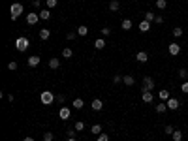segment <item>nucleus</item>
Here are the masks:
<instances>
[{"mask_svg": "<svg viewBox=\"0 0 188 141\" xmlns=\"http://www.w3.org/2000/svg\"><path fill=\"white\" fill-rule=\"evenodd\" d=\"M139 30H141V32H149V30H151V23H149V21H145V19H143L141 23H139Z\"/></svg>", "mask_w": 188, "mask_h": 141, "instance_id": "2eb2a0df", "label": "nucleus"}, {"mask_svg": "<svg viewBox=\"0 0 188 141\" xmlns=\"http://www.w3.org/2000/svg\"><path fill=\"white\" fill-rule=\"evenodd\" d=\"M179 77L184 79V81L188 79V70H186V68H181V70H179Z\"/></svg>", "mask_w": 188, "mask_h": 141, "instance_id": "c756f323", "label": "nucleus"}, {"mask_svg": "<svg viewBox=\"0 0 188 141\" xmlns=\"http://www.w3.org/2000/svg\"><path fill=\"white\" fill-rule=\"evenodd\" d=\"M113 81H115V83H117V85H119V83H120V81H122V77H120V75H115V77H113Z\"/></svg>", "mask_w": 188, "mask_h": 141, "instance_id": "79ce46f5", "label": "nucleus"}, {"mask_svg": "<svg viewBox=\"0 0 188 141\" xmlns=\"http://www.w3.org/2000/svg\"><path fill=\"white\" fill-rule=\"evenodd\" d=\"M154 89V79L152 77H145L143 79V86H141V90L143 92H147V90H152Z\"/></svg>", "mask_w": 188, "mask_h": 141, "instance_id": "20e7f679", "label": "nucleus"}, {"mask_svg": "<svg viewBox=\"0 0 188 141\" xmlns=\"http://www.w3.org/2000/svg\"><path fill=\"white\" fill-rule=\"evenodd\" d=\"M32 6H34V8H40V0H32Z\"/></svg>", "mask_w": 188, "mask_h": 141, "instance_id": "37998d69", "label": "nucleus"}, {"mask_svg": "<svg viewBox=\"0 0 188 141\" xmlns=\"http://www.w3.org/2000/svg\"><path fill=\"white\" fill-rule=\"evenodd\" d=\"M53 139H55L53 132H45V134H43V141H53Z\"/></svg>", "mask_w": 188, "mask_h": 141, "instance_id": "473e14b6", "label": "nucleus"}, {"mask_svg": "<svg viewBox=\"0 0 188 141\" xmlns=\"http://www.w3.org/2000/svg\"><path fill=\"white\" fill-rule=\"evenodd\" d=\"M90 107L94 111H102V107H104V102L100 100V98H94L92 102H90Z\"/></svg>", "mask_w": 188, "mask_h": 141, "instance_id": "1a4fd4ad", "label": "nucleus"}, {"mask_svg": "<svg viewBox=\"0 0 188 141\" xmlns=\"http://www.w3.org/2000/svg\"><path fill=\"white\" fill-rule=\"evenodd\" d=\"M70 115H72V111L68 109V107H62V109L59 111V117L62 118V121H68V118H70Z\"/></svg>", "mask_w": 188, "mask_h": 141, "instance_id": "9b49d317", "label": "nucleus"}, {"mask_svg": "<svg viewBox=\"0 0 188 141\" xmlns=\"http://www.w3.org/2000/svg\"><path fill=\"white\" fill-rule=\"evenodd\" d=\"M15 47H17V51H27V49L30 47V40L25 38V36H19V38L15 40Z\"/></svg>", "mask_w": 188, "mask_h": 141, "instance_id": "f03ea898", "label": "nucleus"}, {"mask_svg": "<svg viewBox=\"0 0 188 141\" xmlns=\"http://www.w3.org/2000/svg\"><path fill=\"white\" fill-rule=\"evenodd\" d=\"M158 98H160L162 102H168V100H169V90L162 89V90H160V94H158Z\"/></svg>", "mask_w": 188, "mask_h": 141, "instance_id": "f3484780", "label": "nucleus"}, {"mask_svg": "<svg viewBox=\"0 0 188 141\" xmlns=\"http://www.w3.org/2000/svg\"><path fill=\"white\" fill-rule=\"evenodd\" d=\"M165 104H168V109H171V111H175V109H179V105H181V102L177 100V98H169V100L165 102Z\"/></svg>", "mask_w": 188, "mask_h": 141, "instance_id": "0eeeda50", "label": "nucleus"}, {"mask_svg": "<svg viewBox=\"0 0 188 141\" xmlns=\"http://www.w3.org/2000/svg\"><path fill=\"white\" fill-rule=\"evenodd\" d=\"M109 9H111V12H119V9H120V4L117 2V0H111V2H109Z\"/></svg>", "mask_w": 188, "mask_h": 141, "instance_id": "5701e85b", "label": "nucleus"}, {"mask_svg": "<svg viewBox=\"0 0 188 141\" xmlns=\"http://www.w3.org/2000/svg\"><path fill=\"white\" fill-rule=\"evenodd\" d=\"M165 111H168V104H165V102H160V104H156V113H165Z\"/></svg>", "mask_w": 188, "mask_h": 141, "instance_id": "dca6fc26", "label": "nucleus"}, {"mask_svg": "<svg viewBox=\"0 0 188 141\" xmlns=\"http://www.w3.org/2000/svg\"><path fill=\"white\" fill-rule=\"evenodd\" d=\"M154 23H156V25H162V23H164V17H162V15H156V19H154Z\"/></svg>", "mask_w": 188, "mask_h": 141, "instance_id": "ea45409f", "label": "nucleus"}, {"mask_svg": "<svg viewBox=\"0 0 188 141\" xmlns=\"http://www.w3.org/2000/svg\"><path fill=\"white\" fill-rule=\"evenodd\" d=\"M62 57H64V58H72V57H73V51H72L70 47L62 49Z\"/></svg>", "mask_w": 188, "mask_h": 141, "instance_id": "bb28decb", "label": "nucleus"}, {"mask_svg": "<svg viewBox=\"0 0 188 141\" xmlns=\"http://www.w3.org/2000/svg\"><path fill=\"white\" fill-rule=\"evenodd\" d=\"M57 102H64V96L62 94H57Z\"/></svg>", "mask_w": 188, "mask_h": 141, "instance_id": "c03bdc74", "label": "nucleus"}, {"mask_svg": "<svg viewBox=\"0 0 188 141\" xmlns=\"http://www.w3.org/2000/svg\"><path fill=\"white\" fill-rule=\"evenodd\" d=\"M40 100H41L43 105H51V104L55 102V94H53L51 90H43V92L40 94Z\"/></svg>", "mask_w": 188, "mask_h": 141, "instance_id": "7ed1b4c3", "label": "nucleus"}, {"mask_svg": "<svg viewBox=\"0 0 188 141\" xmlns=\"http://www.w3.org/2000/svg\"><path fill=\"white\" fill-rule=\"evenodd\" d=\"M40 21V13H36V12H30L28 15H27V23L28 25H36Z\"/></svg>", "mask_w": 188, "mask_h": 141, "instance_id": "423d86ee", "label": "nucleus"}, {"mask_svg": "<svg viewBox=\"0 0 188 141\" xmlns=\"http://www.w3.org/2000/svg\"><path fill=\"white\" fill-rule=\"evenodd\" d=\"M154 19H156V15H154V12H145V21H149V23H152Z\"/></svg>", "mask_w": 188, "mask_h": 141, "instance_id": "c85d7f7f", "label": "nucleus"}, {"mask_svg": "<svg viewBox=\"0 0 188 141\" xmlns=\"http://www.w3.org/2000/svg\"><path fill=\"white\" fill-rule=\"evenodd\" d=\"M49 68H51V70H59V68H60V60H59L57 57H53V58L49 60Z\"/></svg>", "mask_w": 188, "mask_h": 141, "instance_id": "4468645a", "label": "nucleus"}, {"mask_svg": "<svg viewBox=\"0 0 188 141\" xmlns=\"http://www.w3.org/2000/svg\"><path fill=\"white\" fill-rule=\"evenodd\" d=\"M49 38H51V30H49V28H41V30H40V40L45 41V40H49Z\"/></svg>", "mask_w": 188, "mask_h": 141, "instance_id": "ddd939ff", "label": "nucleus"}, {"mask_svg": "<svg viewBox=\"0 0 188 141\" xmlns=\"http://www.w3.org/2000/svg\"><path fill=\"white\" fill-rule=\"evenodd\" d=\"M77 34H79V36H87L88 34V26H85V25L77 26Z\"/></svg>", "mask_w": 188, "mask_h": 141, "instance_id": "b1692460", "label": "nucleus"}, {"mask_svg": "<svg viewBox=\"0 0 188 141\" xmlns=\"http://www.w3.org/2000/svg\"><path fill=\"white\" fill-rule=\"evenodd\" d=\"M181 90H183L184 94H188V81H184V83L181 85Z\"/></svg>", "mask_w": 188, "mask_h": 141, "instance_id": "58836bf2", "label": "nucleus"}, {"mask_svg": "<svg viewBox=\"0 0 188 141\" xmlns=\"http://www.w3.org/2000/svg\"><path fill=\"white\" fill-rule=\"evenodd\" d=\"M136 60L141 62V64H145L149 60V55H147V51H137V55H136Z\"/></svg>", "mask_w": 188, "mask_h": 141, "instance_id": "6e6552de", "label": "nucleus"}, {"mask_svg": "<svg viewBox=\"0 0 188 141\" xmlns=\"http://www.w3.org/2000/svg\"><path fill=\"white\" fill-rule=\"evenodd\" d=\"M73 107H75V109H83V107H85V102L81 100V98H75L73 100V104H72Z\"/></svg>", "mask_w": 188, "mask_h": 141, "instance_id": "6ab92c4d", "label": "nucleus"}, {"mask_svg": "<svg viewBox=\"0 0 188 141\" xmlns=\"http://www.w3.org/2000/svg\"><path fill=\"white\" fill-rule=\"evenodd\" d=\"M73 128H75V130H77V132H81V130H85V122H83V121H77V122H75V126H73Z\"/></svg>", "mask_w": 188, "mask_h": 141, "instance_id": "f704fd0d", "label": "nucleus"}, {"mask_svg": "<svg viewBox=\"0 0 188 141\" xmlns=\"http://www.w3.org/2000/svg\"><path fill=\"white\" fill-rule=\"evenodd\" d=\"M120 28H122V30H130V28H132V21H130V19H124L122 23H120Z\"/></svg>", "mask_w": 188, "mask_h": 141, "instance_id": "a878e982", "label": "nucleus"}, {"mask_svg": "<svg viewBox=\"0 0 188 141\" xmlns=\"http://www.w3.org/2000/svg\"><path fill=\"white\" fill-rule=\"evenodd\" d=\"M141 98H143V102H145V104H152V102H154V96H152V92H151V90L143 92V94H141Z\"/></svg>", "mask_w": 188, "mask_h": 141, "instance_id": "f8f14e48", "label": "nucleus"}, {"mask_svg": "<svg viewBox=\"0 0 188 141\" xmlns=\"http://www.w3.org/2000/svg\"><path fill=\"white\" fill-rule=\"evenodd\" d=\"M77 36H79V34H77V32H68V34H66V40H68V41H73Z\"/></svg>", "mask_w": 188, "mask_h": 141, "instance_id": "72a5a7b5", "label": "nucleus"}, {"mask_svg": "<svg viewBox=\"0 0 188 141\" xmlns=\"http://www.w3.org/2000/svg\"><path fill=\"white\" fill-rule=\"evenodd\" d=\"M156 8L158 9H165L168 8V2H165V0H156Z\"/></svg>", "mask_w": 188, "mask_h": 141, "instance_id": "7c9ffc66", "label": "nucleus"}, {"mask_svg": "<svg viewBox=\"0 0 188 141\" xmlns=\"http://www.w3.org/2000/svg\"><path fill=\"white\" fill-rule=\"evenodd\" d=\"M122 83H124L126 86H132V85L136 83V79L132 77V75H124V77H122Z\"/></svg>", "mask_w": 188, "mask_h": 141, "instance_id": "a211bd4d", "label": "nucleus"}, {"mask_svg": "<svg viewBox=\"0 0 188 141\" xmlns=\"http://www.w3.org/2000/svg\"><path fill=\"white\" fill-rule=\"evenodd\" d=\"M94 47H96V49H104V47H105V40H104V38H98V40L94 41Z\"/></svg>", "mask_w": 188, "mask_h": 141, "instance_id": "412c9836", "label": "nucleus"}, {"mask_svg": "<svg viewBox=\"0 0 188 141\" xmlns=\"http://www.w3.org/2000/svg\"><path fill=\"white\" fill-rule=\"evenodd\" d=\"M23 141H34V137H30V136H27V137H25Z\"/></svg>", "mask_w": 188, "mask_h": 141, "instance_id": "a18cd8bd", "label": "nucleus"}, {"mask_svg": "<svg viewBox=\"0 0 188 141\" xmlns=\"http://www.w3.org/2000/svg\"><path fill=\"white\" fill-rule=\"evenodd\" d=\"M8 70H9V72H13V70H17V62H13V60H12V62L8 64Z\"/></svg>", "mask_w": 188, "mask_h": 141, "instance_id": "4c0bfd02", "label": "nucleus"}, {"mask_svg": "<svg viewBox=\"0 0 188 141\" xmlns=\"http://www.w3.org/2000/svg\"><path fill=\"white\" fill-rule=\"evenodd\" d=\"M49 17H51V9H41V12H40V19L47 21Z\"/></svg>", "mask_w": 188, "mask_h": 141, "instance_id": "4be33fe9", "label": "nucleus"}, {"mask_svg": "<svg viewBox=\"0 0 188 141\" xmlns=\"http://www.w3.org/2000/svg\"><path fill=\"white\" fill-rule=\"evenodd\" d=\"M171 137H173V141H183V132L181 130H175V132L171 134Z\"/></svg>", "mask_w": 188, "mask_h": 141, "instance_id": "393cba45", "label": "nucleus"}, {"mask_svg": "<svg viewBox=\"0 0 188 141\" xmlns=\"http://www.w3.org/2000/svg\"><path fill=\"white\" fill-rule=\"evenodd\" d=\"M96 141H109V136H107V134H104V132H102V134H100V136H98V139H96Z\"/></svg>", "mask_w": 188, "mask_h": 141, "instance_id": "e433bc0d", "label": "nucleus"}, {"mask_svg": "<svg viewBox=\"0 0 188 141\" xmlns=\"http://www.w3.org/2000/svg\"><path fill=\"white\" fill-rule=\"evenodd\" d=\"M90 132H92L94 136H100V134H102V126H100V124H92Z\"/></svg>", "mask_w": 188, "mask_h": 141, "instance_id": "cd10ccee", "label": "nucleus"}, {"mask_svg": "<svg viewBox=\"0 0 188 141\" xmlns=\"http://www.w3.org/2000/svg\"><path fill=\"white\" fill-rule=\"evenodd\" d=\"M171 34H173V36H175V38H181V36H183V34H184V30H183V28H181V26H175V28H173V30H171Z\"/></svg>", "mask_w": 188, "mask_h": 141, "instance_id": "aec40b11", "label": "nucleus"}, {"mask_svg": "<svg viewBox=\"0 0 188 141\" xmlns=\"http://www.w3.org/2000/svg\"><path fill=\"white\" fill-rule=\"evenodd\" d=\"M173 132H175V128H173L171 124H168V126H165V128H164V134H168V136H171Z\"/></svg>", "mask_w": 188, "mask_h": 141, "instance_id": "c9c22d12", "label": "nucleus"}, {"mask_svg": "<svg viewBox=\"0 0 188 141\" xmlns=\"http://www.w3.org/2000/svg\"><path fill=\"white\" fill-rule=\"evenodd\" d=\"M66 141H77L75 137H68V139H66Z\"/></svg>", "mask_w": 188, "mask_h": 141, "instance_id": "49530a36", "label": "nucleus"}, {"mask_svg": "<svg viewBox=\"0 0 188 141\" xmlns=\"http://www.w3.org/2000/svg\"><path fill=\"white\" fill-rule=\"evenodd\" d=\"M109 34H111V30H109L107 26H104L102 28V36H109Z\"/></svg>", "mask_w": 188, "mask_h": 141, "instance_id": "a19ab883", "label": "nucleus"}, {"mask_svg": "<svg viewBox=\"0 0 188 141\" xmlns=\"http://www.w3.org/2000/svg\"><path fill=\"white\" fill-rule=\"evenodd\" d=\"M47 9H53V8H57V4H59V0H47Z\"/></svg>", "mask_w": 188, "mask_h": 141, "instance_id": "2f4dec72", "label": "nucleus"}, {"mask_svg": "<svg viewBox=\"0 0 188 141\" xmlns=\"http://www.w3.org/2000/svg\"><path fill=\"white\" fill-rule=\"evenodd\" d=\"M40 60H41V57L34 55V57H28V60H27V62H28V66H30V68H36L38 64H40Z\"/></svg>", "mask_w": 188, "mask_h": 141, "instance_id": "9d476101", "label": "nucleus"}, {"mask_svg": "<svg viewBox=\"0 0 188 141\" xmlns=\"http://www.w3.org/2000/svg\"><path fill=\"white\" fill-rule=\"evenodd\" d=\"M23 12H25V8H23V4H19V2H15V4L9 6V15H12V21H15Z\"/></svg>", "mask_w": 188, "mask_h": 141, "instance_id": "f257e3e1", "label": "nucleus"}, {"mask_svg": "<svg viewBox=\"0 0 188 141\" xmlns=\"http://www.w3.org/2000/svg\"><path fill=\"white\" fill-rule=\"evenodd\" d=\"M168 51H169V55H171V57H177V55H179V53H181V45H179V43H177V41H173V43H169Z\"/></svg>", "mask_w": 188, "mask_h": 141, "instance_id": "39448f33", "label": "nucleus"}]
</instances>
